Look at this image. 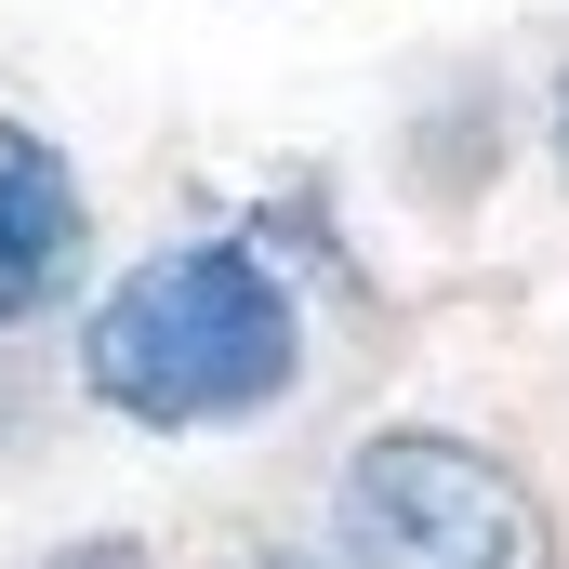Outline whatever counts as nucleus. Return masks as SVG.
<instances>
[{
    "label": "nucleus",
    "mask_w": 569,
    "mask_h": 569,
    "mask_svg": "<svg viewBox=\"0 0 569 569\" xmlns=\"http://www.w3.org/2000/svg\"><path fill=\"white\" fill-rule=\"evenodd\" d=\"M80 385L159 437L252 425L305 385V305L252 239H172V252L120 266L107 305L80 318Z\"/></svg>",
    "instance_id": "f257e3e1"
},
{
    "label": "nucleus",
    "mask_w": 569,
    "mask_h": 569,
    "mask_svg": "<svg viewBox=\"0 0 569 569\" xmlns=\"http://www.w3.org/2000/svg\"><path fill=\"white\" fill-rule=\"evenodd\" d=\"M252 569H318V557H252Z\"/></svg>",
    "instance_id": "39448f33"
},
{
    "label": "nucleus",
    "mask_w": 569,
    "mask_h": 569,
    "mask_svg": "<svg viewBox=\"0 0 569 569\" xmlns=\"http://www.w3.org/2000/svg\"><path fill=\"white\" fill-rule=\"evenodd\" d=\"M331 530H345L358 569H569L557 503L503 450H477L450 425L358 437L345 477H331Z\"/></svg>",
    "instance_id": "f03ea898"
},
{
    "label": "nucleus",
    "mask_w": 569,
    "mask_h": 569,
    "mask_svg": "<svg viewBox=\"0 0 569 569\" xmlns=\"http://www.w3.org/2000/svg\"><path fill=\"white\" fill-rule=\"evenodd\" d=\"M543 133H557V172H569V67H557V107H543Z\"/></svg>",
    "instance_id": "20e7f679"
},
{
    "label": "nucleus",
    "mask_w": 569,
    "mask_h": 569,
    "mask_svg": "<svg viewBox=\"0 0 569 569\" xmlns=\"http://www.w3.org/2000/svg\"><path fill=\"white\" fill-rule=\"evenodd\" d=\"M80 266H93V199H80L67 146L0 120V331L53 318L80 291Z\"/></svg>",
    "instance_id": "7ed1b4c3"
}]
</instances>
